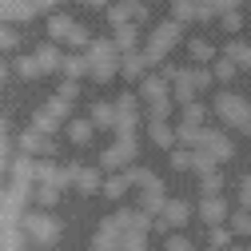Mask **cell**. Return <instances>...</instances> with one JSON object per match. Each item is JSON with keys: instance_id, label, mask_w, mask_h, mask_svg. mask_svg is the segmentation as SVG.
I'll use <instances>...</instances> for the list:
<instances>
[{"instance_id": "cell-52", "label": "cell", "mask_w": 251, "mask_h": 251, "mask_svg": "<svg viewBox=\"0 0 251 251\" xmlns=\"http://www.w3.org/2000/svg\"><path fill=\"white\" fill-rule=\"evenodd\" d=\"M36 4H40V12H48V8H60L64 0H36Z\"/></svg>"}, {"instance_id": "cell-24", "label": "cell", "mask_w": 251, "mask_h": 251, "mask_svg": "<svg viewBox=\"0 0 251 251\" xmlns=\"http://www.w3.org/2000/svg\"><path fill=\"white\" fill-rule=\"evenodd\" d=\"M28 231L20 224H0V251H24Z\"/></svg>"}, {"instance_id": "cell-45", "label": "cell", "mask_w": 251, "mask_h": 251, "mask_svg": "<svg viewBox=\"0 0 251 251\" xmlns=\"http://www.w3.org/2000/svg\"><path fill=\"white\" fill-rule=\"evenodd\" d=\"M164 251H196V247H192V239H187V235L172 231V235H168V243H164Z\"/></svg>"}, {"instance_id": "cell-26", "label": "cell", "mask_w": 251, "mask_h": 251, "mask_svg": "<svg viewBox=\"0 0 251 251\" xmlns=\"http://www.w3.org/2000/svg\"><path fill=\"white\" fill-rule=\"evenodd\" d=\"M144 68H148V56L144 52H124V60H120V76L124 80H140Z\"/></svg>"}, {"instance_id": "cell-42", "label": "cell", "mask_w": 251, "mask_h": 251, "mask_svg": "<svg viewBox=\"0 0 251 251\" xmlns=\"http://www.w3.org/2000/svg\"><path fill=\"white\" fill-rule=\"evenodd\" d=\"M231 235H235V231H231L227 224H219V227H211V247H215V251H224V247H231Z\"/></svg>"}, {"instance_id": "cell-35", "label": "cell", "mask_w": 251, "mask_h": 251, "mask_svg": "<svg viewBox=\"0 0 251 251\" xmlns=\"http://www.w3.org/2000/svg\"><path fill=\"white\" fill-rule=\"evenodd\" d=\"M224 56H227V60H235L239 68H251V44H239V40H231V44L224 48Z\"/></svg>"}, {"instance_id": "cell-25", "label": "cell", "mask_w": 251, "mask_h": 251, "mask_svg": "<svg viewBox=\"0 0 251 251\" xmlns=\"http://www.w3.org/2000/svg\"><path fill=\"white\" fill-rule=\"evenodd\" d=\"M132 187H136V183H132V176H128V172H112V176L104 179V192H100V196H108V200H124V196L132 192Z\"/></svg>"}, {"instance_id": "cell-31", "label": "cell", "mask_w": 251, "mask_h": 251, "mask_svg": "<svg viewBox=\"0 0 251 251\" xmlns=\"http://www.w3.org/2000/svg\"><path fill=\"white\" fill-rule=\"evenodd\" d=\"M32 203H36V207H44V211H52V207L60 203V187H48V183H32Z\"/></svg>"}, {"instance_id": "cell-9", "label": "cell", "mask_w": 251, "mask_h": 251, "mask_svg": "<svg viewBox=\"0 0 251 251\" xmlns=\"http://www.w3.org/2000/svg\"><path fill=\"white\" fill-rule=\"evenodd\" d=\"M140 128V96L136 92H124V96L116 100V136H136Z\"/></svg>"}, {"instance_id": "cell-22", "label": "cell", "mask_w": 251, "mask_h": 251, "mask_svg": "<svg viewBox=\"0 0 251 251\" xmlns=\"http://www.w3.org/2000/svg\"><path fill=\"white\" fill-rule=\"evenodd\" d=\"M36 60H40V72H44V76L64 68V52H60V44H56V40H44V44L36 48Z\"/></svg>"}, {"instance_id": "cell-20", "label": "cell", "mask_w": 251, "mask_h": 251, "mask_svg": "<svg viewBox=\"0 0 251 251\" xmlns=\"http://www.w3.org/2000/svg\"><path fill=\"white\" fill-rule=\"evenodd\" d=\"M92 132H96L92 116H72V120L64 124V136H68V144H76V148H84V144L92 140Z\"/></svg>"}, {"instance_id": "cell-15", "label": "cell", "mask_w": 251, "mask_h": 251, "mask_svg": "<svg viewBox=\"0 0 251 251\" xmlns=\"http://www.w3.org/2000/svg\"><path fill=\"white\" fill-rule=\"evenodd\" d=\"M68 179L80 187L84 196H96V192H104V179H100V168H80V164H72L68 168Z\"/></svg>"}, {"instance_id": "cell-17", "label": "cell", "mask_w": 251, "mask_h": 251, "mask_svg": "<svg viewBox=\"0 0 251 251\" xmlns=\"http://www.w3.org/2000/svg\"><path fill=\"white\" fill-rule=\"evenodd\" d=\"M148 140H151L155 148L172 151V148L179 144V136H176V124H168V120H148Z\"/></svg>"}, {"instance_id": "cell-36", "label": "cell", "mask_w": 251, "mask_h": 251, "mask_svg": "<svg viewBox=\"0 0 251 251\" xmlns=\"http://www.w3.org/2000/svg\"><path fill=\"white\" fill-rule=\"evenodd\" d=\"M203 120H207V108H203L200 100L183 104V120H179V124H192V128H203Z\"/></svg>"}, {"instance_id": "cell-51", "label": "cell", "mask_w": 251, "mask_h": 251, "mask_svg": "<svg viewBox=\"0 0 251 251\" xmlns=\"http://www.w3.org/2000/svg\"><path fill=\"white\" fill-rule=\"evenodd\" d=\"M56 96H64V100H76V80H64V84H60V92H56Z\"/></svg>"}, {"instance_id": "cell-33", "label": "cell", "mask_w": 251, "mask_h": 251, "mask_svg": "<svg viewBox=\"0 0 251 251\" xmlns=\"http://www.w3.org/2000/svg\"><path fill=\"white\" fill-rule=\"evenodd\" d=\"M112 40H116V48H120V52H136V40H140V28H136V24H120Z\"/></svg>"}, {"instance_id": "cell-34", "label": "cell", "mask_w": 251, "mask_h": 251, "mask_svg": "<svg viewBox=\"0 0 251 251\" xmlns=\"http://www.w3.org/2000/svg\"><path fill=\"white\" fill-rule=\"evenodd\" d=\"M16 76H20V80H36V76H44L36 52H32V56H16Z\"/></svg>"}, {"instance_id": "cell-3", "label": "cell", "mask_w": 251, "mask_h": 251, "mask_svg": "<svg viewBox=\"0 0 251 251\" xmlns=\"http://www.w3.org/2000/svg\"><path fill=\"white\" fill-rule=\"evenodd\" d=\"M48 40H56V44H68V48H76V52L92 44L88 28H84V24H76V20H72V16H64V12L48 16Z\"/></svg>"}, {"instance_id": "cell-46", "label": "cell", "mask_w": 251, "mask_h": 251, "mask_svg": "<svg viewBox=\"0 0 251 251\" xmlns=\"http://www.w3.org/2000/svg\"><path fill=\"white\" fill-rule=\"evenodd\" d=\"M219 24H224L227 32H239V28H243V16H239V8H231V12H224V16H219Z\"/></svg>"}, {"instance_id": "cell-29", "label": "cell", "mask_w": 251, "mask_h": 251, "mask_svg": "<svg viewBox=\"0 0 251 251\" xmlns=\"http://www.w3.org/2000/svg\"><path fill=\"white\" fill-rule=\"evenodd\" d=\"M60 72H64V80H80V76H88V52H68Z\"/></svg>"}, {"instance_id": "cell-16", "label": "cell", "mask_w": 251, "mask_h": 251, "mask_svg": "<svg viewBox=\"0 0 251 251\" xmlns=\"http://www.w3.org/2000/svg\"><path fill=\"white\" fill-rule=\"evenodd\" d=\"M200 219H203L207 227H219V224H227V219H231V211H227L224 196H203V200H200Z\"/></svg>"}, {"instance_id": "cell-27", "label": "cell", "mask_w": 251, "mask_h": 251, "mask_svg": "<svg viewBox=\"0 0 251 251\" xmlns=\"http://www.w3.org/2000/svg\"><path fill=\"white\" fill-rule=\"evenodd\" d=\"M196 155H200L196 148H183V144H176L168 164H172V172H196Z\"/></svg>"}, {"instance_id": "cell-14", "label": "cell", "mask_w": 251, "mask_h": 251, "mask_svg": "<svg viewBox=\"0 0 251 251\" xmlns=\"http://www.w3.org/2000/svg\"><path fill=\"white\" fill-rule=\"evenodd\" d=\"M112 224H116L120 231H144V235H148L151 215H148V211H140V207H120V211L112 215Z\"/></svg>"}, {"instance_id": "cell-50", "label": "cell", "mask_w": 251, "mask_h": 251, "mask_svg": "<svg viewBox=\"0 0 251 251\" xmlns=\"http://www.w3.org/2000/svg\"><path fill=\"white\" fill-rule=\"evenodd\" d=\"M8 164H12V151H8V140H4V136H0V172H4Z\"/></svg>"}, {"instance_id": "cell-47", "label": "cell", "mask_w": 251, "mask_h": 251, "mask_svg": "<svg viewBox=\"0 0 251 251\" xmlns=\"http://www.w3.org/2000/svg\"><path fill=\"white\" fill-rule=\"evenodd\" d=\"M239 207H247V211H251V176H243V179H239Z\"/></svg>"}, {"instance_id": "cell-48", "label": "cell", "mask_w": 251, "mask_h": 251, "mask_svg": "<svg viewBox=\"0 0 251 251\" xmlns=\"http://www.w3.org/2000/svg\"><path fill=\"white\" fill-rule=\"evenodd\" d=\"M12 44H16V32H12L8 24H0V52H4V48H12Z\"/></svg>"}, {"instance_id": "cell-37", "label": "cell", "mask_w": 251, "mask_h": 251, "mask_svg": "<svg viewBox=\"0 0 251 251\" xmlns=\"http://www.w3.org/2000/svg\"><path fill=\"white\" fill-rule=\"evenodd\" d=\"M227 227H231L235 235H247V239H251V211H247V207L231 211V219H227Z\"/></svg>"}, {"instance_id": "cell-7", "label": "cell", "mask_w": 251, "mask_h": 251, "mask_svg": "<svg viewBox=\"0 0 251 251\" xmlns=\"http://www.w3.org/2000/svg\"><path fill=\"white\" fill-rule=\"evenodd\" d=\"M20 227L28 231V239H36V243H56L60 239V219L52 215V211H44V207H36V211H28L24 219H20Z\"/></svg>"}, {"instance_id": "cell-19", "label": "cell", "mask_w": 251, "mask_h": 251, "mask_svg": "<svg viewBox=\"0 0 251 251\" xmlns=\"http://www.w3.org/2000/svg\"><path fill=\"white\" fill-rule=\"evenodd\" d=\"M20 151H28V155H52V136L40 132V128H24V136H20Z\"/></svg>"}, {"instance_id": "cell-23", "label": "cell", "mask_w": 251, "mask_h": 251, "mask_svg": "<svg viewBox=\"0 0 251 251\" xmlns=\"http://www.w3.org/2000/svg\"><path fill=\"white\" fill-rule=\"evenodd\" d=\"M144 104H155V100H168L172 96V80L160 72V76H144Z\"/></svg>"}, {"instance_id": "cell-54", "label": "cell", "mask_w": 251, "mask_h": 251, "mask_svg": "<svg viewBox=\"0 0 251 251\" xmlns=\"http://www.w3.org/2000/svg\"><path fill=\"white\" fill-rule=\"evenodd\" d=\"M8 76V64H4V60H0V80H4Z\"/></svg>"}, {"instance_id": "cell-21", "label": "cell", "mask_w": 251, "mask_h": 251, "mask_svg": "<svg viewBox=\"0 0 251 251\" xmlns=\"http://www.w3.org/2000/svg\"><path fill=\"white\" fill-rule=\"evenodd\" d=\"M36 183H48V187H60V192H64V183H72V179H68V168H56L52 155H48V160L36 164Z\"/></svg>"}, {"instance_id": "cell-8", "label": "cell", "mask_w": 251, "mask_h": 251, "mask_svg": "<svg viewBox=\"0 0 251 251\" xmlns=\"http://www.w3.org/2000/svg\"><path fill=\"white\" fill-rule=\"evenodd\" d=\"M196 148H200L203 155H211L215 164H227L231 155H235V144H231V136H227V132H219V128H203Z\"/></svg>"}, {"instance_id": "cell-10", "label": "cell", "mask_w": 251, "mask_h": 251, "mask_svg": "<svg viewBox=\"0 0 251 251\" xmlns=\"http://www.w3.org/2000/svg\"><path fill=\"white\" fill-rule=\"evenodd\" d=\"M200 96V84H196V72L192 68H176V76H172V100L183 108V104H192Z\"/></svg>"}, {"instance_id": "cell-28", "label": "cell", "mask_w": 251, "mask_h": 251, "mask_svg": "<svg viewBox=\"0 0 251 251\" xmlns=\"http://www.w3.org/2000/svg\"><path fill=\"white\" fill-rule=\"evenodd\" d=\"M92 124H96V128H116V104H108V100H96V104H92Z\"/></svg>"}, {"instance_id": "cell-40", "label": "cell", "mask_w": 251, "mask_h": 251, "mask_svg": "<svg viewBox=\"0 0 251 251\" xmlns=\"http://www.w3.org/2000/svg\"><path fill=\"white\" fill-rule=\"evenodd\" d=\"M235 68H239L235 60H227V56H219V60H215V68H211V76H215L219 84H227V80L235 76Z\"/></svg>"}, {"instance_id": "cell-43", "label": "cell", "mask_w": 251, "mask_h": 251, "mask_svg": "<svg viewBox=\"0 0 251 251\" xmlns=\"http://www.w3.org/2000/svg\"><path fill=\"white\" fill-rule=\"evenodd\" d=\"M172 108H176V100L168 96V100H155V104H148V120H168L172 116Z\"/></svg>"}, {"instance_id": "cell-41", "label": "cell", "mask_w": 251, "mask_h": 251, "mask_svg": "<svg viewBox=\"0 0 251 251\" xmlns=\"http://www.w3.org/2000/svg\"><path fill=\"white\" fill-rule=\"evenodd\" d=\"M187 52H192V60H196V64H203V60H211V56H215V48H211L207 40H200V36L187 44Z\"/></svg>"}, {"instance_id": "cell-11", "label": "cell", "mask_w": 251, "mask_h": 251, "mask_svg": "<svg viewBox=\"0 0 251 251\" xmlns=\"http://www.w3.org/2000/svg\"><path fill=\"white\" fill-rule=\"evenodd\" d=\"M144 16H148L144 0H116V4L108 8V20H112V28H120V24H136V20H144Z\"/></svg>"}, {"instance_id": "cell-6", "label": "cell", "mask_w": 251, "mask_h": 251, "mask_svg": "<svg viewBox=\"0 0 251 251\" xmlns=\"http://www.w3.org/2000/svg\"><path fill=\"white\" fill-rule=\"evenodd\" d=\"M136 136H116L104 151H100V168L104 172H128L132 168V160H136Z\"/></svg>"}, {"instance_id": "cell-1", "label": "cell", "mask_w": 251, "mask_h": 251, "mask_svg": "<svg viewBox=\"0 0 251 251\" xmlns=\"http://www.w3.org/2000/svg\"><path fill=\"white\" fill-rule=\"evenodd\" d=\"M88 76L92 80H100V84H108L116 72H120V60H124V52L116 48V40L112 36H96L88 48Z\"/></svg>"}, {"instance_id": "cell-38", "label": "cell", "mask_w": 251, "mask_h": 251, "mask_svg": "<svg viewBox=\"0 0 251 251\" xmlns=\"http://www.w3.org/2000/svg\"><path fill=\"white\" fill-rule=\"evenodd\" d=\"M120 251H148L144 231H120Z\"/></svg>"}, {"instance_id": "cell-18", "label": "cell", "mask_w": 251, "mask_h": 251, "mask_svg": "<svg viewBox=\"0 0 251 251\" xmlns=\"http://www.w3.org/2000/svg\"><path fill=\"white\" fill-rule=\"evenodd\" d=\"M36 155H28V151H16L12 155V164H8V172H12V183H36Z\"/></svg>"}, {"instance_id": "cell-2", "label": "cell", "mask_w": 251, "mask_h": 251, "mask_svg": "<svg viewBox=\"0 0 251 251\" xmlns=\"http://www.w3.org/2000/svg\"><path fill=\"white\" fill-rule=\"evenodd\" d=\"M32 203V183H12L0 187V224H20Z\"/></svg>"}, {"instance_id": "cell-53", "label": "cell", "mask_w": 251, "mask_h": 251, "mask_svg": "<svg viewBox=\"0 0 251 251\" xmlns=\"http://www.w3.org/2000/svg\"><path fill=\"white\" fill-rule=\"evenodd\" d=\"M84 4H88V8H104L108 0H84Z\"/></svg>"}, {"instance_id": "cell-13", "label": "cell", "mask_w": 251, "mask_h": 251, "mask_svg": "<svg viewBox=\"0 0 251 251\" xmlns=\"http://www.w3.org/2000/svg\"><path fill=\"white\" fill-rule=\"evenodd\" d=\"M160 219V227H168V231H179L187 219H192V203H183V200H168L164 203V211L155 215Z\"/></svg>"}, {"instance_id": "cell-49", "label": "cell", "mask_w": 251, "mask_h": 251, "mask_svg": "<svg viewBox=\"0 0 251 251\" xmlns=\"http://www.w3.org/2000/svg\"><path fill=\"white\" fill-rule=\"evenodd\" d=\"M192 72H196V84H200V92H207V84H211V80H215V76H211V72H207V68H200V64H196V68H192Z\"/></svg>"}, {"instance_id": "cell-5", "label": "cell", "mask_w": 251, "mask_h": 251, "mask_svg": "<svg viewBox=\"0 0 251 251\" xmlns=\"http://www.w3.org/2000/svg\"><path fill=\"white\" fill-rule=\"evenodd\" d=\"M179 36H183V24H179V20L160 24V28H155V32L148 36V44H144L148 64H164V60H168V52H172V44H179Z\"/></svg>"}, {"instance_id": "cell-44", "label": "cell", "mask_w": 251, "mask_h": 251, "mask_svg": "<svg viewBox=\"0 0 251 251\" xmlns=\"http://www.w3.org/2000/svg\"><path fill=\"white\" fill-rule=\"evenodd\" d=\"M32 128H40V132H48V136H52V132L60 128V120H52L44 108H36V116H32Z\"/></svg>"}, {"instance_id": "cell-55", "label": "cell", "mask_w": 251, "mask_h": 251, "mask_svg": "<svg viewBox=\"0 0 251 251\" xmlns=\"http://www.w3.org/2000/svg\"><path fill=\"white\" fill-rule=\"evenodd\" d=\"M227 251H239V247H227Z\"/></svg>"}, {"instance_id": "cell-4", "label": "cell", "mask_w": 251, "mask_h": 251, "mask_svg": "<svg viewBox=\"0 0 251 251\" xmlns=\"http://www.w3.org/2000/svg\"><path fill=\"white\" fill-rule=\"evenodd\" d=\"M215 116L227 124V128H239V132H251V104L235 92H219L215 96Z\"/></svg>"}, {"instance_id": "cell-32", "label": "cell", "mask_w": 251, "mask_h": 251, "mask_svg": "<svg viewBox=\"0 0 251 251\" xmlns=\"http://www.w3.org/2000/svg\"><path fill=\"white\" fill-rule=\"evenodd\" d=\"M172 20H179V24L200 20V0H172Z\"/></svg>"}, {"instance_id": "cell-39", "label": "cell", "mask_w": 251, "mask_h": 251, "mask_svg": "<svg viewBox=\"0 0 251 251\" xmlns=\"http://www.w3.org/2000/svg\"><path fill=\"white\" fill-rule=\"evenodd\" d=\"M200 192H203V196H219V192H224V176H219L215 168L203 172V176H200Z\"/></svg>"}, {"instance_id": "cell-12", "label": "cell", "mask_w": 251, "mask_h": 251, "mask_svg": "<svg viewBox=\"0 0 251 251\" xmlns=\"http://www.w3.org/2000/svg\"><path fill=\"white\" fill-rule=\"evenodd\" d=\"M40 4L36 0H0V24H12V20H36Z\"/></svg>"}, {"instance_id": "cell-30", "label": "cell", "mask_w": 251, "mask_h": 251, "mask_svg": "<svg viewBox=\"0 0 251 251\" xmlns=\"http://www.w3.org/2000/svg\"><path fill=\"white\" fill-rule=\"evenodd\" d=\"M40 108H44L52 120H60V124H68V120H72V100H64V96H48Z\"/></svg>"}]
</instances>
